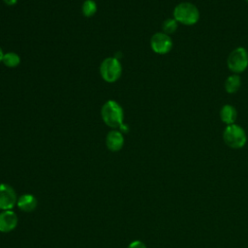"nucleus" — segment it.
<instances>
[{"label":"nucleus","mask_w":248,"mask_h":248,"mask_svg":"<svg viewBox=\"0 0 248 248\" xmlns=\"http://www.w3.org/2000/svg\"><path fill=\"white\" fill-rule=\"evenodd\" d=\"M101 116L104 123L110 128H120L124 124L123 108L114 100H108L102 106Z\"/></svg>","instance_id":"1"},{"label":"nucleus","mask_w":248,"mask_h":248,"mask_svg":"<svg viewBox=\"0 0 248 248\" xmlns=\"http://www.w3.org/2000/svg\"><path fill=\"white\" fill-rule=\"evenodd\" d=\"M173 18L178 23L191 26L199 21L200 11L193 3L181 2L173 9Z\"/></svg>","instance_id":"2"},{"label":"nucleus","mask_w":248,"mask_h":248,"mask_svg":"<svg viewBox=\"0 0 248 248\" xmlns=\"http://www.w3.org/2000/svg\"><path fill=\"white\" fill-rule=\"evenodd\" d=\"M223 140L229 147L239 149L246 144L247 136L244 129L234 123L227 125L223 132Z\"/></svg>","instance_id":"3"},{"label":"nucleus","mask_w":248,"mask_h":248,"mask_svg":"<svg viewBox=\"0 0 248 248\" xmlns=\"http://www.w3.org/2000/svg\"><path fill=\"white\" fill-rule=\"evenodd\" d=\"M122 73V66L116 57H107L100 65V74L102 78L108 82H115Z\"/></svg>","instance_id":"4"},{"label":"nucleus","mask_w":248,"mask_h":248,"mask_svg":"<svg viewBox=\"0 0 248 248\" xmlns=\"http://www.w3.org/2000/svg\"><path fill=\"white\" fill-rule=\"evenodd\" d=\"M227 65L230 71L234 74L244 72L248 67V51L243 46L234 48L227 59Z\"/></svg>","instance_id":"5"},{"label":"nucleus","mask_w":248,"mask_h":248,"mask_svg":"<svg viewBox=\"0 0 248 248\" xmlns=\"http://www.w3.org/2000/svg\"><path fill=\"white\" fill-rule=\"evenodd\" d=\"M151 49L157 54H167L171 50L172 40L164 32H157L150 39Z\"/></svg>","instance_id":"6"},{"label":"nucleus","mask_w":248,"mask_h":248,"mask_svg":"<svg viewBox=\"0 0 248 248\" xmlns=\"http://www.w3.org/2000/svg\"><path fill=\"white\" fill-rule=\"evenodd\" d=\"M17 197L12 186L6 183L0 184V209L11 210L16 203Z\"/></svg>","instance_id":"7"},{"label":"nucleus","mask_w":248,"mask_h":248,"mask_svg":"<svg viewBox=\"0 0 248 248\" xmlns=\"http://www.w3.org/2000/svg\"><path fill=\"white\" fill-rule=\"evenodd\" d=\"M18 218L13 210H3L0 213V232H9L16 229Z\"/></svg>","instance_id":"8"},{"label":"nucleus","mask_w":248,"mask_h":248,"mask_svg":"<svg viewBox=\"0 0 248 248\" xmlns=\"http://www.w3.org/2000/svg\"><path fill=\"white\" fill-rule=\"evenodd\" d=\"M106 145L108 150L112 152L119 151L124 145V137L122 132L118 130H111L106 137Z\"/></svg>","instance_id":"9"},{"label":"nucleus","mask_w":248,"mask_h":248,"mask_svg":"<svg viewBox=\"0 0 248 248\" xmlns=\"http://www.w3.org/2000/svg\"><path fill=\"white\" fill-rule=\"evenodd\" d=\"M17 206L24 212H31L37 207V199L31 194H22L16 202Z\"/></svg>","instance_id":"10"},{"label":"nucleus","mask_w":248,"mask_h":248,"mask_svg":"<svg viewBox=\"0 0 248 248\" xmlns=\"http://www.w3.org/2000/svg\"><path fill=\"white\" fill-rule=\"evenodd\" d=\"M237 117V111L232 105H224L220 109V118L227 125L234 124Z\"/></svg>","instance_id":"11"},{"label":"nucleus","mask_w":248,"mask_h":248,"mask_svg":"<svg viewBox=\"0 0 248 248\" xmlns=\"http://www.w3.org/2000/svg\"><path fill=\"white\" fill-rule=\"evenodd\" d=\"M241 85V78L238 75L233 74L229 76L226 80H225V90L230 93V94H233L235 92L238 91L239 87Z\"/></svg>","instance_id":"12"},{"label":"nucleus","mask_w":248,"mask_h":248,"mask_svg":"<svg viewBox=\"0 0 248 248\" xmlns=\"http://www.w3.org/2000/svg\"><path fill=\"white\" fill-rule=\"evenodd\" d=\"M2 63L8 68H16L20 63V57L17 53L9 51L4 53Z\"/></svg>","instance_id":"13"},{"label":"nucleus","mask_w":248,"mask_h":248,"mask_svg":"<svg viewBox=\"0 0 248 248\" xmlns=\"http://www.w3.org/2000/svg\"><path fill=\"white\" fill-rule=\"evenodd\" d=\"M82 15L86 17L93 16L97 12V4L94 0H85L81 7Z\"/></svg>","instance_id":"14"},{"label":"nucleus","mask_w":248,"mask_h":248,"mask_svg":"<svg viewBox=\"0 0 248 248\" xmlns=\"http://www.w3.org/2000/svg\"><path fill=\"white\" fill-rule=\"evenodd\" d=\"M177 26H178V22L174 18H167L164 20L162 24V29L165 34L170 35L174 33L177 30Z\"/></svg>","instance_id":"15"},{"label":"nucleus","mask_w":248,"mask_h":248,"mask_svg":"<svg viewBox=\"0 0 248 248\" xmlns=\"http://www.w3.org/2000/svg\"><path fill=\"white\" fill-rule=\"evenodd\" d=\"M128 248H146V246L140 240H135L129 244Z\"/></svg>","instance_id":"16"},{"label":"nucleus","mask_w":248,"mask_h":248,"mask_svg":"<svg viewBox=\"0 0 248 248\" xmlns=\"http://www.w3.org/2000/svg\"><path fill=\"white\" fill-rule=\"evenodd\" d=\"M3 2L7 5V6H14L16 4L17 0H3Z\"/></svg>","instance_id":"17"},{"label":"nucleus","mask_w":248,"mask_h":248,"mask_svg":"<svg viewBox=\"0 0 248 248\" xmlns=\"http://www.w3.org/2000/svg\"><path fill=\"white\" fill-rule=\"evenodd\" d=\"M3 56H4V52H3V49L0 47V63L2 62V59H3Z\"/></svg>","instance_id":"18"},{"label":"nucleus","mask_w":248,"mask_h":248,"mask_svg":"<svg viewBox=\"0 0 248 248\" xmlns=\"http://www.w3.org/2000/svg\"><path fill=\"white\" fill-rule=\"evenodd\" d=\"M246 2H247V3H248V0H246Z\"/></svg>","instance_id":"19"}]
</instances>
